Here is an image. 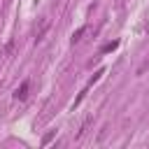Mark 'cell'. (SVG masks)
Segmentation results:
<instances>
[{
  "label": "cell",
  "instance_id": "obj_1",
  "mask_svg": "<svg viewBox=\"0 0 149 149\" xmlns=\"http://www.w3.org/2000/svg\"><path fill=\"white\" fill-rule=\"evenodd\" d=\"M49 26H51V23H49V19H47V16H44V19H40V23L35 26V44L44 40V35H47Z\"/></svg>",
  "mask_w": 149,
  "mask_h": 149
},
{
  "label": "cell",
  "instance_id": "obj_2",
  "mask_svg": "<svg viewBox=\"0 0 149 149\" xmlns=\"http://www.w3.org/2000/svg\"><path fill=\"white\" fill-rule=\"evenodd\" d=\"M28 91H30V81H28V79H23V81H21V86L14 91V98H16V100H26V98H28Z\"/></svg>",
  "mask_w": 149,
  "mask_h": 149
},
{
  "label": "cell",
  "instance_id": "obj_3",
  "mask_svg": "<svg viewBox=\"0 0 149 149\" xmlns=\"http://www.w3.org/2000/svg\"><path fill=\"white\" fill-rule=\"evenodd\" d=\"M86 30H88V26H79L74 33H72V37H70V42L72 44H77V42H81V37L86 35Z\"/></svg>",
  "mask_w": 149,
  "mask_h": 149
},
{
  "label": "cell",
  "instance_id": "obj_4",
  "mask_svg": "<svg viewBox=\"0 0 149 149\" xmlns=\"http://www.w3.org/2000/svg\"><path fill=\"white\" fill-rule=\"evenodd\" d=\"M91 123H93V116H86V119H84V123L79 126V130H77V135H74V137L79 140V137H81V135H84V133L88 130V126H91Z\"/></svg>",
  "mask_w": 149,
  "mask_h": 149
},
{
  "label": "cell",
  "instance_id": "obj_5",
  "mask_svg": "<svg viewBox=\"0 0 149 149\" xmlns=\"http://www.w3.org/2000/svg\"><path fill=\"white\" fill-rule=\"evenodd\" d=\"M54 135H56V130H47V133H44V137H42V147H47V144L54 140Z\"/></svg>",
  "mask_w": 149,
  "mask_h": 149
},
{
  "label": "cell",
  "instance_id": "obj_6",
  "mask_svg": "<svg viewBox=\"0 0 149 149\" xmlns=\"http://www.w3.org/2000/svg\"><path fill=\"white\" fill-rule=\"evenodd\" d=\"M116 47H119V42H116V40H114V42H107V44L100 49V54H107V51H112V49H116Z\"/></svg>",
  "mask_w": 149,
  "mask_h": 149
},
{
  "label": "cell",
  "instance_id": "obj_7",
  "mask_svg": "<svg viewBox=\"0 0 149 149\" xmlns=\"http://www.w3.org/2000/svg\"><path fill=\"white\" fill-rule=\"evenodd\" d=\"M102 74H105V70H98V72H95V74L91 77V81H88V86H93V84H95V81H98V79H100Z\"/></svg>",
  "mask_w": 149,
  "mask_h": 149
},
{
  "label": "cell",
  "instance_id": "obj_8",
  "mask_svg": "<svg viewBox=\"0 0 149 149\" xmlns=\"http://www.w3.org/2000/svg\"><path fill=\"white\" fill-rule=\"evenodd\" d=\"M105 135H107V126L100 130V135H98V142H102V140H105Z\"/></svg>",
  "mask_w": 149,
  "mask_h": 149
},
{
  "label": "cell",
  "instance_id": "obj_9",
  "mask_svg": "<svg viewBox=\"0 0 149 149\" xmlns=\"http://www.w3.org/2000/svg\"><path fill=\"white\" fill-rule=\"evenodd\" d=\"M2 58H5V51H2V49H0V63H2Z\"/></svg>",
  "mask_w": 149,
  "mask_h": 149
}]
</instances>
